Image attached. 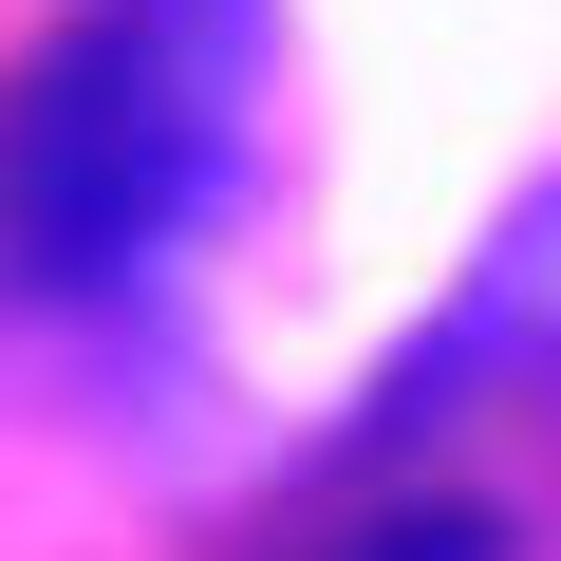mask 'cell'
Returning <instances> with one entry per match:
<instances>
[{
  "mask_svg": "<svg viewBox=\"0 0 561 561\" xmlns=\"http://www.w3.org/2000/svg\"><path fill=\"white\" fill-rule=\"evenodd\" d=\"M243 0H76L0 76V300H113L225 187Z\"/></svg>",
  "mask_w": 561,
  "mask_h": 561,
  "instance_id": "cell-1",
  "label": "cell"
},
{
  "mask_svg": "<svg viewBox=\"0 0 561 561\" xmlns=\"http://www.w3.org/2000/svg\"><path fill=\"white\" fill-rule=\"evenodd\" d=\"M356 561H486V524H468V505H431V524H375Z\"/></svg>",
  "mask_w": 561,
  "mask_h": 561,
  "instance_id": "cell-2",
  "label": "cell"
}]
</instances>
